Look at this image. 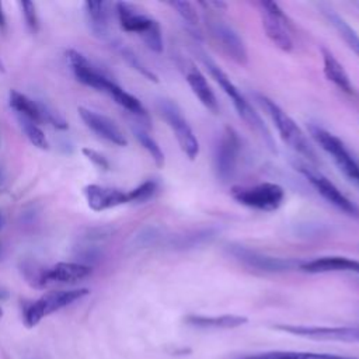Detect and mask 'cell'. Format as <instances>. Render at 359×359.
<instances>
[{
  "label": "cell",
  "instance_id": "1",
  "mask_svg": "<svg viewBox=\"0 0 359 359\" xmlns=\"http://www.w3.org/2000/svg\"><path fill=\"white\" fill-rule=\"evenodd\" d=\"M201 59L205 65V67L208 69L209 74L212 76V79L219 84V87L223 90V93L231 100L234 109L237 111L238 116L257 133L259 135V137L264 140V143L271 149L275 150V143L273 139L266 128V125L264 123L261 115L252 108V105L247 101V98L243 95L241 90H238V87L230 80V77L222 70L220 66H217V63H215L210 57H208L206 55H201Z\"/></svg>",
  "mask_w": 359,
  "mask_h": 359
},
{
  "label": "cell",
  "instance_id": "2",
  "mask_svg": "<svg viewBox=\"0 0 359 359\" xmlns=\"http://www.w3.org/2000/svg\"><path fill=\"white\" fill-rule=\"evenodd\" d=\"M257 101L262 107V109L266 112L269 119L272 121L282 142L289 149H292L296 154L303 157L307 163L317 164L318 161L317 153L311 146V143L309 142V137L300 129V126L294 122V119L266 95L258 94Z\"/></svg>",
  "mask_w": 359,
  "mask_h": 359
},
{
  "label": "cell",
  "instance_id": "3",
  "mask_svg": "<svg viewBox=\"0 0 359 359\" xmlns=\"http://www.w3.org/2000/svg\"><path fill=\"white\" fill-rule=\"evenodd\" d=\"M115 8L121 27L125 31L137 34L150 50L156 53L163 52L164 42L161 27L153 17L147 15L136 6L126 1H118L115 4Z\"/></svg>",
  "mask_w": 359,
  "mask_h": 359
},
{
  "label": "cell",
  "instance_id": "4",
  "mask_svg": "<svg viewBox=\"0 0 359 359\" xmlns=\"http://www.w3.org/2000/svg\"><path fill=\"white\" fill-rule=\"evenodd\" d=\"M309 132L314 142L331 157L338 171L351 184L359 188V161L346 144L338 136L318 125H310Z\"/></svg>",
  "mask_w": 359,
  "mask_h": 359
},
{
  "label": "cell",
  "instance_id": "5",
  "mask_svg": "<svg viewBox=\"0 0 359 359\" xmlns=\"http://www.w3.org/2000/svg\"><path fill=\"white\" fill-rule=\"evenodd\" d=\"M294 168L330 205H332L335 209H338L339 212L349 217L359 219V206L355 202H352L345 194H342V191H339V188L332 181H330L323 172L316 170V167H313L307 161H294Z\"/></svg>",
  "mask_w": 359,
  "mask_h": 359
},
{
  "label": "cell",
  "instance_id": "6",
  "mask_svg": "<svg viewBox=\"0 0 359 359\" xmlns=\"http://www.w3.org/2000/svg\"><path fill=\"white\" fill-rule=\"evenodd\" d=\"M230 194L237 203L261 212H273L279 209L285 199V189L273 182L237 185L231 188Z\"/></svg>",
  "mask_w": 359,
  "mask_h": 359
},
{
  "label": "cell",
  "instance_id": "7",
  "mask_svg": "<svg viewBox=\"0 0 359 359\" xmlns=\"http://www.w3.org/2000/svg\"><path fill=\"white\" fill-rule=\"evenodd\" d=\"M157 109H158L161 118L165 121V123L172 130L182 153L189 160H195L199 154V142H198V137L194 133L191 125L182 115V111L180 109V107L172 100L160 98L157 101Z\"/></svg>",
  "mask_w": 359,
  "mask_h": 359
},
{
  "label": "cell",
  "instance_id": "8",
  "mask_svg": "<svg viewBox=\"0 0 359 359\" xmlns=\"http://www.w3.org/2000/svg\"><path fill=\"white\" fill-rule=\"evenodd\" d=\"M205 25L212 41L222 49V52L238 65L248 63V50L240 34L223 18L208 14L205 15Z\"/></svg>",
  "mask_w": 359,
  "mask_h": 359
},
{
  "label": "cell",
  "instance_id": "9",
  "mask_svg": "<svg viewBox=\"0 0 359 359\" xmlns=\"http://www.w3.org/2000/svg\"><path fill=\"white\" fill-rule=\"evenodd\" d=\"M262 28L268 39L280 50L292 52L294 42L290 32V22L280 6L275 1L258 3Z\"/></svg>",
  "mask_w": 359,
  "mask_h": 359
},
{
  "label": "cell",
  "instance_id": "10",
  "mask_svg": "<svg viewBox=\"0 0 359 359\" xmlns=\"http://www.w3.org/2000/svg\"><path fill=\"white\" fill-rule=\"evenodd\" d=\"M240 150L241 143L237 132L230 126L224 128V130L220 133L217 139L213 153L215 174L217 180H220L222 182H227L233 178L237 170Z\"/></svg>",
  "mask_w": 359,
  "mask_h": 359
},
{
  "label": "cell",
  "instance_id": "11",
  "mask_svg": "<svg viewBox=\"0 0 359 359\" xmlns=\"http://www.w3.org/2000/svg\"><path fill=\"white\" fill-rule=\"evenodd\" d=\"M88 294V289H70L55 290L43 294L36 302L31 303L24 311V323L28 328L35 327L43 317L72 304L73 302Z\"/></svg>",
  "mask_w": 359,
  "mask_h": 359
},
{
  "label": "cell",
  "instance_id": "12",
  "mask_svg": "<svg viewBox=\"0 0 359 359\" xmlns=\"http://www.w3.org/2000/svg\"><path fill=\"white\" fill-rule=\"evenodd\" d=\"M275 330L317 341L359 342V327H327V325H296L275 324Z\"/></svg>",
  "mask_w": 359,
  "mask_h": 359
},
{
  "label": "cell",
  "instance_id": "13",
  "mask_svg": "<svg viewBox=\"0 0 359 359\" xmlns=\"http://www.w3.org/2000/svg\"><path fill=\"white\" fill-rule=\"evenodd\" d=\"M66 56H67V60L70 63V67H72L76 79L80 83H83L88 87H93L98 91H104L107 94H109L114 90V87L116 86V83L114 80H111L101 70H98L80 52H77L74 49H69L66 52Z\"/></svg>",
  "mask_w": 359,
  "mask_h": 359
},
{
  "label": "cell",
  "instance_id": "14",
  "mask_svg": "<svg viewBox=\"0 0 359 359\" xmlns=\"http://www.w3.org/2000/svg\"><path fill=\"white\" fill-rule=\"evenodd\" d=\"M231 255L243 262L244 265L264 272H285L294 266H297V262L290 258H280V257H272L268 254L258 252L255 250L247 248L244 245H233L230 247Z\"/></svg>",
  "mask_w": 359,
  "mask_h": 359
},
{
  "label": "cell",
  "instance_id": "15",
  "mask_svg": "<svg viewBox=\"0 0 359 359\" xmlns=\"http://www.w3.org/2000/svg\"><path fill=\"white\" fill-rule=\"evenodd\" d=\"M79 114L83 119V122L93 130L95 132L98 136H101L102 139L116 144V146H125L128 143L123 132L119 129V126L109 119L105 115H101L95 111L87 109L84 107L79 108Z\"/></svg>",
  "mask_w": 359,
  "mask_h": 359
},
{
  "label": "cell",
  "instance_id": "16",
  "mask_svg": "<svg viewBox=\"0 0 359 359\" xmlns=\"http://www.w3.org/2000/svg\"><path fill=\"white\" fill-rule=\"evenodd\" d=\"M299 268L307 273L351 272L359 275V261L342 255H324L302 262Z\"/></svg>",
  "mask_w": 359,
  "mask_h": 359
},
{
  "label": "cell",
  "instance_id": "17",
  "mask_svg": "<svg viewBox=\"0 0 359 359\" xmlns=\"http://www.w3.org/2000/svg\"><path fill=\"white\" fill-rule=\"evenodd\" d=\"M184 72H185V80H187L191 91L194 93V95L199 100V102L206 109H209L213 114H217L220 109L219 101H217L212 87L209 86L205 74L192 63L185 65Z\"/></svg>",
  "mask_w": 359,
  "mask_h": 359
},
{
  "label": "cell",
  "instance_id": "18",
  "mask_svg": "<svg viewBox=\"0 0 359 359\" xmlns=\"http://www.w3.org/2000/svg\"><path fill=\"white\" fill-rule=\"evenodd\" d=\"M84 195H86L88 206L95 212H101V210L115 208V206L129 202L128 192H123L116 188H107V187L95 185V184L87 185L84 188Z\"/></svg>",
  "mask_w": 359,
  "mask_h": 359
},
{
  "label": "cell",
  "instance_id": "19",
  "mask_svg": "<svg viewBox=\"0 0 359 359\" xmlns=\"http://www.w3.org/2000/svg\"><path fill=\"white\" fill-rule=\"evenodd\" d=\"M321 56H323V70L328 81H331L335 87H338L341 91L346 94H353L355 87L351 81V77L348 72L345 70L344 65L334 56V53L327 49L325 46H321Z\"/></svg>",
  "mask_w": 359,
  "mask_h": 359
},
{
  "label": "cell",
  "instance_id": "20",
  "mask_svg": "<svg viewBox=\"0 0 359 359\" xmlns=\"http://www.w3.org/2000/svg\"><path fill=\"white\" fill-rule=\"evenodd\" d=\"M185 324L202 328V330H229L244 325L248 318L238 314H222V316H202V314H189L184 318Z\"/></svg>",
  "mask_w": 359,
  "mask_h": 359
},
{
  "label": "cell",
  "instance_id": "21",
  "mask_svg": "<svg viewBox=\"0 0 359 359\" xmlns=\"http://www.w3.org/2000/svg\"><path fill=\"white\" fill-rule=\"evenodd\" d=\"M318 8L321 14L325 17V20L334 27V29L338 32V35L344 39V42L348 45V48L359 57V34L328 4H318Z\"/></svg>",
  "mask_w": 359,
  "mask_h": 359
},
{
  "label": "cell",
  "instance_id": "22",
  "mask_svg": "<svg viewBox=\"0 0 359 359\" xmlns=\"http://www.w3.org/2000/svg\"><path fill=\"white\" fill-rule=\"evenodd\" d=\"M91 275V266L79 262H57L48 269V282L73 283Z\"/></svg>",
  "mask_w": 359,
  "mask_h": 359
},
{
  "label": "cell",
  "instance_id": "23",
  "mask_svg": "<svg viewBox=\"0 0 359 359\" xmlns=\"http://www.w3.org/2000/svg\"><path fill=\"white\" fill-rule=\"evenodd\" d=\"M8 97H10V105L17 112V115L24 116L38 125L45 122L41 104L35 102L34 100H31L29 97H27L25 94L20 93L17 90H11Z\"/></svg>",
  "mask_w": 359,
  "mask_h": 359
},
{
  "label": "cell",
  "instance_id": "24",
  "mask_svg": "<svg viewBox=\"0 0 359 359\" xmlns=\"http://www.w3.org/2000/svg\"><path fill=\"white\" fill-rule=\"evenodd\" d=\"M88 25L91 31L104 38L108 35V3L105 1H86L84 3Z\"/></svg>",
  "mask_w": 359,
  "mask_h": 359
},
{
  "label": "cell",
  "instance_id": "25",
  "mask_svg": "<svg viewBox=\"0 0 359 359\" xmlns=\"http://www.w3.org/2000/svg\"><path fill=\"white\" fill-rule=\"evenodd\" d=\"M238 359H349L348 356L331 353H313V352H294V351H272L255 355H247Z\"/></svg>",
  "mask_w": 359,
  "mask_h": 359
},
{
  "label": "cell",
  "instance_id": "26",
  "mask_svg": "<svg viewBox=\"0 0 359 359\" xmlns=\"http://www.w3.org/2000/svg\"><path fill=\"white\" fill-rule=\"evenodd\" d=\"M109 97L114 98V101L121 105L122 108H125L126 111H129L130 114L139 116L140 119H149L147 111L143 107V104L132 94H129L128 91H125L122 87H119L118 84L114 87V90L108 94Z\"/></svg>",
  "mask_w": 359,
  "mask_h": 359
},
{
  "label": "cell",
  "instance_id": "27",
  "mask_svg": "<svg viewBox=\"0 0 359 359\" xmlns=\"http://www.w3.org/2000/svg\"><path fill=\"white\" fill-rule=\"evenodd\" d=\"M132 132L135 135V137L137 139V142L143 146V149L147 150V153L150 154V157L153 158L154 164L157 167H163L164 165V153L163 150L160 149L158 143L144 130V128L142 126H132Z\"/></svg>",
  "mask_w": 359,
  "mask_h": 359
},
{
  "label": "cell",
  "instance_id": "28",
  "mask_svg": "<svg viewBox=\"0 0 359 359\" xmlns=\"http://www.w3.org/2000/svg\"><path fill=\"white\" fill-rule=\"evenodd\" d=\"M21 273L27 279V282L34 287H43L48 282V269L41 266L38 262L24 261L21 264Z\"/></svg>",
  "mask_w": 359,
  "mask_h": 359
},
{
  "label": "cell",
  "instance_id": "29",
  "mask_svg": "<svg viewBox=\"0 0 359 359\" xmlns=\"http://www.w3.org/2000/svg\"><path fill=\"white\" fill-rule=\"evenodd\" d=\"M18 123L24 132V135L27 136V139L38 149H48L49 143H48V139L43 133V130L39 128L38 123L24 118V116H20L18 115Z\"/></svg>",
  "mask_w": 359,
  "mask_h": 359
},
{
  "label": "cell",
  "instance_id": "30",
  "mask_svg": "<svg viewBox=\"0 0 359 359\" xmlns=\"http://www.w3.org/2000/svg\"><path fill=\"white\" fill-rule=\"evenodd\" d=\"M168 6L172 7L177 14L189 25L195 27L199 22V15L196 11V7L194 3L187 1V0H174V1H168Z\"/></svg>",
  "mask_w": 359,
  "mask_h": 359
},
{
  "label": "cell",
  "instance_id": "31",
  "mask_svg": "<svg viewBox=\"0 0 359 359\" xmlns=\"http://www.w3.org/2000/svg\"><path fill=\"white\" fill-rule=\"evenodd\" d=\"M121 55H122V57L133 67V69H136L142 76H144L146 79H149V80H151V81H157V76L153 73V72H150L143 63H142V60H139V57L136 56V53H133L129 48H121Z\"/></svg>",
  "mask_w": 359,
  "mask_h": 359
},
{
  "label": "cell",
  "instance_id": "32",
  "mask_svg": "<svg viewBox=\"0 0 359 359\" xmlns=\"http://www.w3.org/2000/svg\"><path fill=\"white\" fill-rule=\"evenodd\" d=\"M156 192V182L154 181H144L135 189L128 192L129 202H144Z\"/></svg>",
  "mask_w": 359,
  "mask_h": 359
},
{
  "label": "cell",
  "instance_id": "33",
  "mask_svg": "<svg viewBox=\"0 0 359 359\" xmlns=\"http://www.w3.org/2000/svg\"><path fill=\"white\" fill-rule=\"evenodd\" d=\"M24 18L27 25L29 27L31 31H36L38 29V18H36V11H35V4L32 1H20Z\"/></svg>",
  "mask_w": 359,
  "mask_h": 359
},
{
  "label": "cell",
  "instance_id": "34",
  "mask_svg": "<svg viewBox=\"0 0 359 359\" xmlns=\"http://www.w3.org/2000/svg\"><path fill=\"white\" fill-rule=\"evenodd\" d=\"M83 154H84L94 165H97V167H100V168H102V170H107V168L109 167V163L107 161V158H105L102 154H100L98 151L93 150V149L84 147V149H83Z\"/></svg>",
  "mask_w": 359,
  "mask_h": 359
},
{
  "label": "cell",
  "instance_id": "35",
  "mask_svg": "<svg viewBox=\"0 0 359 359\" xmlns=\"http://www.w3.org/2000/svg\"><path fill=\"white\" fill-rule=\"evenodd\" d=\"M6 28V17H4V11H3V4L0 3V29Z\"/></svg>",
  "mask_w": 359,
  "mask_h": 359
},
{
  "label": "cell",
  "instance_id": "36",
  "mask_svg": "<svg viewBox=\"0 0 359 359\" xmlns=\"http://www.w3.org/2000/svg\"><path fill=\"white\" fill-rule=\"evenodd\" d=\"M8 296H10L8 290L0 286V302H1V300H6V299H8Z\"/></svg>",
  "mask_w": 359,
  "mask_h": 359
},
{
  "label": "cell",
  "instance_id": "37",
  "mask_svg": "<svg viewBox=\"0 0 359 359\" xmlns=\"http://www.w3.org/2000/svg\"><path fill=\"white\" fill-rule=\"evenodd\" d=\"M0 72H4V66H3V62L0 59Z\"/></svg>",
  "mask_w": 359,
  "mask_h": 359
},
{
  "label": "cell",
  "instance_id": "38",
  "mask_svg": "<svg viewBox=\"0 0 359 359\" xmlns=\"http://www.w3.org/2000/svg\"><path fill=\"white\" fill-rule=\"evenodd\" d=\"M1 316H3V310L0 309V318H1Z\"/></svg>",
  "mask_w": 359,
  "mask_h": 359
},
{
  "label": "cell",
  "instance_id": "39",
  "mask_svg": "<svg viewBox=\"0 0 359 359\" xmlns=\"http://www.w3.org/2000/svg\"><path fill=\"white\" fill-rule=\"evenodd\" d=\"M356 6H358V7H359V3H356Z\"/></svg>",
  "mask_w": 359,
  "mask_h": 359
}]
</instances>
